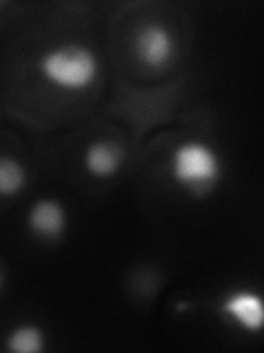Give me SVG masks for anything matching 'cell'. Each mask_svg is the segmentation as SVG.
Masks as SVG:
<instances>
[{"instance_id":"6da1fadb","label":"cell","mask_w":264,"mask_h":353,"mask_svg":"<svg viewBox=\"0 0 264 353\" xmlns=\"http://www.w3.org/2000/svg\"><path fill=\"white\" fill-rule=\"evenodd\" d=\"M170 174L192 196H207L223 179V159L201 139H187L172 150Z\"/></svg>"},{"instance_id":"7a4b0ae2","label":"cell","mask_w":264,"mask_h":353,"mask_svg":"<svg viewBox=\"0 0 264 353\" xmlns=\"http://www.w3.org/2000/svg\"><path fill=\"white\" fill-rule=\"evenodd\" d=\"M40 71L60 91H86L99 77V60L84 44H60L44 53Z\"/></svg>"},{"instance_id":"3957f363","label":"cell","mask_w":264,"mask_h":353,"mask_svg":"<svg viewBox=\"0 0 264 353\" xmlns=\"http://www.w3.org/2000/svg\"><path fill=\"white\" fill-rule=\"evenodd\" d=\"M135 53L146 69H168L176 55V40L168 27L159 25V22H150L137 33Z\"/></svg>"},{"instance_id":"277c9868","label":"cell","mask_w":264,"mask_h":353,"mask_svg":"<svg viewBox=\"0 0 264 353\" xmlns=\"http://www.w3.org/2000/svg\"><path fill=\"white\" fill-rule=\"evenodd\" d=\"M220 314L242 331L258 334L264 325V305L260 294L251 290H236L220 303Z\"/></svg>"},{"instance_id":"5b68a950","label":"cell","mask_w":264,"mask_h":353,"mask_svg":"<svg viewBox=\"0 0 264 353\" xmlns=\"http://www.w3.org/2000/svg\"><path fill=\"white\" fill-rule=\"evenodd\" d=\"M27 225L36 239L55 243L64 236L66 225H69V214L58 199H40L29 210Z\"/></svg>"},{"instance_id":"8992f818","label":"cell","mask_w":264,"mask_h":353,"mask_svg":"<svg viewBox=\"0 0 264 353\" xmlns=\"http://www.w3.org/2000/svg\"><path fill=\"white\" fill-rule=\"evenodd\" d=\"M126 161V150L115 141L97 139L84 152V168L97 179H108L121 170Z\"/></svg>"},{"instance_id":"52a82bcc","label":"cell","mask_w":264,"mask_h":353,"mask_svg":"<svg viewBox=\"0 0 264 353\" xmlns=\"http://www.w3.org/2000/svg\"><path fill=\"white\" fill-rule=\"evenodd\" d=\"M29 181L27 168L22 165V161L0 154V196H16L25 190V185Z\"/></svg>"},{"instance_id":"ba28073f","label":"cell","mask_w":264,"mask_h":353,"mask_svg":"<svg viewBox=\"0 0 264 353\" xmlns=\"http://www.w3.org/2000/svg\"><path fill=\"white\" fill-rule=\"evenodd\" d=\"M44 345V331L38 325H20L7 336V349L14 353H40Z\"/></svg>"},{"instance_id":"9c48e42d","label":"cell","mask_w":264,"mask_h":353,"mask_svg":"<svg viewBox=\"0 0 264 353\" xmlns=\"http://www.w3.org/2000/svg\"><path fill=\"white\" fill-rule=\"evenodd\" d=\"M0 290H3V268H0Z\"/></svg>"},{"instance_id":"30bf717a","label":"cell","mask_w":264,"mask_h":353,"mask_svg":"<svg viewBox=\"0 0 264 353\" xmlns=\"http://www.w3.org/2000/svg\"><path fill=\"white\" fill-rule=\"evenodd\" d=\"M3 7H5V3H0V9H3Z\"/></svg>"}]
</instances>
